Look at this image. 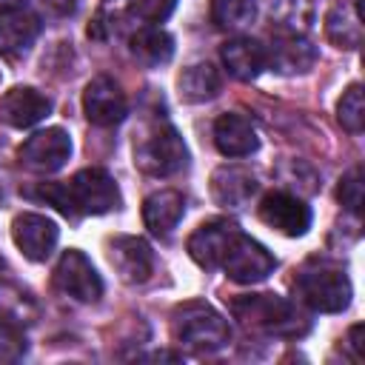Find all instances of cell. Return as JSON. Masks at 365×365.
I'll return each mask as SVG.
<instances>
[{
  "instance_id": "cell-1",
  "label": "cell",
  "mask_w": 365,
  "mask_h": 365,
  "mask_svg": "<svg viewBox=\"0 0 365 365\" xmlns=\"http://www.w3.org/2000/svg\"><path fill=\"white\" fill-rule=\"evenodd\" d=\"M29 197H37L48 205H54L66 217H100L108 211H117L123 205L120 185L106 168H83L66 182H37V188L26 191Z\"/></svg>"
},
{
  "instance_id": "cell-2",
  "label": "cell",
  "mask_w": 365,
  "mask_h": 365,
  "mask_svg": "<svg viewBox=\"0 0 365 365\" xmlns=\"http://www.w3.org/2000/svg\"><path fill=\"white\" fill-rule=\"evenodd\" d=\"M228 311L234 319H240L242 328L265 334V336H302L311 328V319L305 311L279 297V294H240L228 302Z\"/></svg>"
},
{
  "instance_id": "cell-3",
  "label": "cell",
  "mask_w": 365,
  "mask_h": 365,
  "mask_svg": "<svg viewBox=\"0 0 365 365\" xmlns=\"http://www.w3.org/2000/svg\"><path fill=\"white\" fill-rule=\"evenodd\" d=\"M294 291L302 305L319 314H339L351 305L354 297L345 268L331 259H308L294 279Z\"/></svg>"
},
{
  "instance_id": "cell-4",
  "label": "cell",
  "mask_w": 365,
  "mask_h": 365,
  "mask_svg": "<svg viewBox=\"0 0 365 365\" xmlns=\"http://www.w3.org/2000/svg\"><path fill=\"white\" fill-rule=\"evenodd\" d=\"M171 334L194 354H214L231 342L228 319L202 299H188L171 314Z\"/></svg>"
},
{
  "instance_id": "cell-5",
  "label": "cell",
  "mask_w": 365,
  "mask_h": 365,
  "mask_svg": "<svg viewBox=\"0 0 365 365\" xmlns=\"http://www.w3.org/2000/svg\"><path fill=\"white\" fill-rule=\"evenodd\" d=\"M134 165L148 177H171L188 165V148L180 131L160 120L145 125L134 140Z\"/></svg>"
},
{
  "instance_id": "cell-6",
  "label": "cell",
  "mask_w": 365,
  "mask_h": 365,
  "mask_svg": "<svg viewBox=\"0 0 365 365\" xmlns=\"http://www.w3.org/2000/svg\"><path fill=\"white\" fill-rule=\"evenodd\" d=\"M220 268L225 271V277L231 282L254 285V282H262V279H268L274 274L277 259H274V254L262 242H257L254 237H248V234L240 231L234 237V242L228 245Z\"/></svg>"
},
{
  "instance_id": "cell-7",
  "label": "cell",
  "mask_w": 365,
  "mask_h": 365,
  "mask_svg": "<svg viewBox=\"0 0 365 365\" xmlns=\"http://www.w3.org/2000/svg\"><path fill=\"white\" fill-rule=\"evenodd\" d=\"M68 157H71V137L66 128H57V125L34 131L17 148L20 165L34 174H54L68 163Z\"/></svg>"
},
{
  "instance_id": "cell-8",
  "label": "cell",
  "mask_w": 365,
  "mask_h": 365,
  "mask_svg": "<svg viewBox=\"0 0 365 365\" xmlns=\"http://www.w3.org/2000/svg\"><path fill=\"white\" fill-rule=\"evenodd\" d=\"M54 288L77 302H97L103 297V279L97 274V268L91 265V259L77 251L68 248L63 251V257L57 259L54 268Z\"/></svg>"
},
{
  "instance_id": "cell-9",
  "label": "cell",
  "mask_w": 365,
  "mask_h": 365,
  "mask_svg": "<svg viewBox=\"0 0 365 365\" xmlns=\"http://www.w3.org/2000/svg\"><path fill=\"white\" fill-rule=\"evenodd\" d=\"M106 257L123 282L140 285L154 274V251L143 237L117 234L106 242Z\"/></svg>"
},
{
  "instance_id": "cell-10",
  "label": "cell",
  "mask_w": 365,
  "mask_h": 365,
  "mask_svg": "<svg viewBox=\"0 0 365 365\" xmlns=\"http://www.w3.org/2000/svg\"><path fill=\"white\" fill-rule=\"evenodd\" d=\"M83 114H86L88 123L108 128V125H117V123L125 120L128 100L111 77L100 74V77L88 80V86L83 91Z\"/></svg>"
},
{
  "instance_id": "cell-11",
  "label": "cell",
  "mask_w": 365,
  "mask_h": 365,
  "mask_svg": "<svg viewBox=\"0 0 365 365\" xmlns=\"http://www.w3.org/2000/svg\"><path fill=\"white\" fill-rule=\"evenodd\" d=\"M257 214L268 228H274L285 237H302L314 220L311 208L297 194H288V191H274V194L262 197Z\"/></svg>"
},
{
  "instance_id": "cell-12",
  "label": "cell",
  "mask_w": 365,
  "mask_h": 365,
  "mask_svg": "<svg viewBox=\"0 0 365 365\" xmlns=\"http://www.w3.org/2000/svg\"><path fill=\"white\" fill-rule=\"evenodd\" d=\"M11 240L20 248V254L31 262H46L60 240V228L54 220L43 217V214H17L11 222Z\"/></svg>"
},
{
  "instance_id": "cell-13",
  "label": "cell",
  "mask_w": 365,
  "mask_h": 365,
  "mask_svg": "<svg viewBox=\"0 0 365 365\" xmlns=\"http://www.w3.org/2000/svg\"><path fill=\"white\" fill-rule=\"evenodd\" d=\"M319 51L317 46L294 31H279L271 46H265V66L274 68L277 74H305L314 68Z\"/></svg>"
},
{
  "instance_id": "cell-14",
  "label": "cell",
  "mask_w": 365,
  "mask_h": 365,
  "mask_svg": "<svg viewBox=\"0 0 365 365\" xmlns=\"http://www.w3.org/2000/svg\"><path fill=\"white\" fill-rule=\"evenodd\" d=\"M237 234H240L237 222L222 220V217L208 220L188 237V254L202 268H220V262H222V257H225V251Z\"/></svg>"
},
{
  "instance_id": "cell-15",
  "label": "cell",
  "mask_w": 365,
  "mask_h": 365,
  "mask_svg": "<svg viewBox=\"0 0 365 365\" xmlns=\"http://www.w3.org/2000/svg\"><path fill=\"white\" fill-rule=\"evenodd\" d=\"M48 114H51V100L31 86H14L0 97V117L11 128H31Z\"/></svg>"
},
{
  "instance_id": "cell-16",
  "label": "cell",
  "mask_w": 365,
  "mask_h": 365,
  "mask_svg": "<svg viewBox=\"0 0 365 365\" xmlns=\"http://www.w3.org/2000/svg\"><path fill=\"white\" fill-rule=\"evenodd\" d=\"M214 145L222 157H248L259 148V134L245 114L225 111L214 123Z\"/></svg>"
},
{
  "instance_id": "cell-17",
  "label": "cell",
  "mask_w": 365,
  "mask_h": 365,
  "mask_svg": "<svg viewBox=\"0 0 365 365\" xmlns=\"http://www.w3.org/2000/svg\"><path fill=\"white\" fill-rule=\"evenodd\" d=\"M259 182L245 165H220L211 174V197L222 208H242L254 200Z\"/></svg>"
},
{
  "instance_id": "cell-18",
  "label": "cell",
  "mask_w": 365,
  "mask_h": 365,
  "mask_svg": "<svg viewBox=\"0 0 365 365\" xmlns=\"http://www.w3.org/2000/svg\"><path fill=\"white\" fill-rule=\"evenodd\" d=\"M40 29H43L40 17L26 9L0 11V54L9 60L29 54V48L40 37Z\"/></svg>"
},
{
  "instance_id": "cell-19",
  "label": "cell",
  "mask_w": 365,
  "mask_h": 365,
  "mask_svg": "<svg viewBox=\"0 0 365 365\" xmlns=\"http://www.w3.org/2000/svg\"><path fill=\"white\" fill-rule=\"evenodd\" d=\"M220 57H222V66L228 68L231 77L242 80V83H251L262 74L265 68V46L254 37H231L222 43L220 48Z\"/></svg>"
},
{
  "instance_id": "cell-20",
  "label": "cell",
  "mask_w": 365,
  "mask_h": 365,
  "mask_svg": "<svg viewBox=\"0 0 365 365\" xmlns=\"http://www.w3.org/2000/svg\"><path fill=\"white\" fill-rule=\"evenodd\" d=\"M182 214H185V200L174 188L154 191L143 200V222L157 237H168L180 225Z\"/></svg>"
},
{
  "instance_id": "cell-21",
  "label": "cell",
  "mask_w": 365,
  "mask_h": 365,
  "mask_svg": "<svg viewBox=\"0 0 365 365\" xmlns=\"http://www.w3.org/2000/svg\"><path fill=\"white\" fill-rule=\"evenodd\" d=\"M220 88H222V74L211 63H191L177 77V91L185 103H208L220 94Z\"/></svg>"
},
{
  "instance_id": "cell-22",
  "label": "cell",
  "mask_w": 365,
  "mask_h": 365,
  "mask_svg": "<svg viewBox=\"0 0 365 365\" xmlns=\"http://www.w3.org/2000/svg\"><path fill=\"white\" fill-rule=\"evenodd\" d=\"M128 48L143 66L157 68L174 57V37L160 26H143L128 37Z\"/></svg>"
},
{
  "instance_id": "cell-23",
  "label": "cell",
  "mask_w": 365,
  "mask_h": 365,
  "mask_svg": "<svg viewBox=\"0 0 365 365\" xmlns=\"http://www.w3.org/2000/svg\"><path fill=\"white\" fill-rule=\"evenodd\" d=\"M325 37L342 51H356L362 46V17L356 14V9L336 3L325 14Z\"/></svg>"
},
{
  "instance_id": "cell-24",
  "label": "cell",
  "mask_w": 365,
  "mask_h": 365,
  "mask_svg": "<svg viewBox=\"0 0 365 365\" xmlns=\"http://www.w3.org/2000/svg\"><path fill=\"white\" fill-rule=\"evenodd\" d=\"M271 20L282 29V31H294L302 34L314 26L317 17V0H271L268 3Z\"/></svg>"
},
{
  "instance_id": "cell-25",
  "label": "cell",
  "mask_w": 365,
  "mask_h": 365,
  "mask_svg": "<svg viewBox=\"0 0 365 365\" xmlns=\"http://www.w3.org/2000/svg\"><path fill=\"white\" fill-rule=\"evenodd\" d=\"M37 319V305L34 299L20 291L17 285H9V282H0V322L3 325H17V328H26Z\"/></svg>"
},
{
  "instance_id": "cell-26",
  "label": "cell",
  "mask_w": 365,
  "mask_h": 365,
  "mask_svg": "<svg viewBox=\"0 0 365 365\" xmlns=\"http://www.w3.org/2000/svg\"><path fill=\"white\" fill-rule=\"evenodd\" d=\"M257 17L254 0H211V20L222 31H240Z\"/></svg>"
},
{
  "instance_id": "cell-27",
  "label": "cell",
  "mask_w": 365,
  "mask_h": 365,
  "mask_svg": "<svg viewBox=\"0 0 365 365\" xmlns=\"http://www.w3.org/2000/svg\"><path fill=\"white\" fill-rule=\"evenodd\" d=\"M336 120L348 134H359L365 128V103H362V86L351 83L339 103H336Z\"/></svg>"
},
{
  "instance_id": "cell-28",
  "label": "cell",
  "mask_w": 365,
  "mask_h": 365,
  "mask_svg": "<svg viewBox=\"0 0 365 365\" xmlns=\"http://www.w3.org/2000/svg\"><path fill=\"white\" fill-rule=\"evenodd\" d=\"M362 197H365V185H362V168L354 165L351 171L342 174L339 185H336V200L351 211V214H359L362 211Z\"/></svg>"
},
{
  "instance_id": "cell-29",
  "label": "cell",
  "mask_w": 365,
  "mask_h": 365,
  "mask_svg": "<svg viewBox=\"0 0 365 365\" xmlns=\"http://www.w3.org/2000/svg\"><path fill=\"white\" fill-rule=\"evenodd\" d=\"M174 6H177V0H131L128 11H131L140 23L157 26V23H163V20L171 17Z\"/></svg>"
},
{
  "instance_id": "cell-30",
  "label": "cell",
  "mask_w": 365,
  "mask_h": 365,
  "mask_svg": "<svg viewBox=\"0 0 365 365\" xmlns=\"http://www.w3.org/2000/svg\"><path fill=\"white\" fill-rule=\"evenodd\" d=\"M26 348L29 345H26L23 328L0 322V362H17L26 354Z\"/></svg>"
},
{
  "instance_id": "cell-31",
  "label": "cell",
  "mask_w": 365,
  "mask_h": 365,
  "mask_svg": "<svg viewBox=\"0 0 365 365\" xmlns=\"http://www.w3.org/2000/svg\"><path fill=\"white\" fill-rule=\"evenodd\" d=\"M348 348L354 351V362H362V325H354L348 331Z\"/></svg>"
},
{
  "instance_id": "cell-32",
  "label": "cell",
  "mask_w": 365,
  "mask_h": 365,
  "mask_svg": "<svg viewBox=\"0 0 365 365\" xmlns=\"http://www.w3.org/2000/svg\"><path fill=\"white\" fill-rule=\"evenodd\" d=\"M23 6H26V0H0V11H14Z\"/></svg>"
}]
</instances>
